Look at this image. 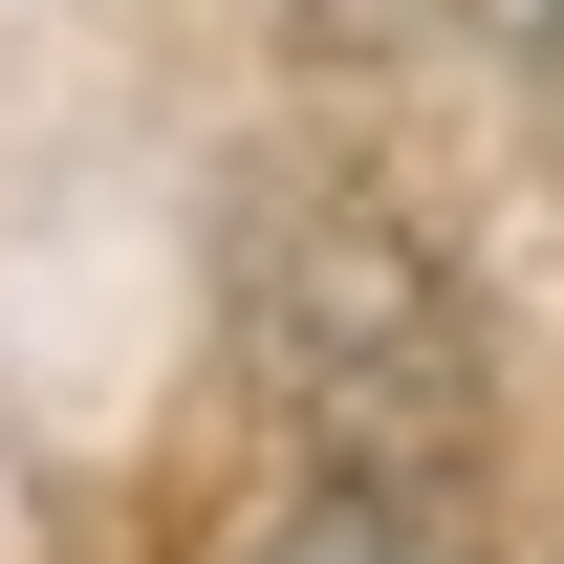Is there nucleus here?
Returning a JSON list of instances; mask_svg holds the SVG:
<instances>
[{
	"label": "nucleus",
	"instance_id": "obj_2",
	"mask_svg": "<svg viewBox=\"0 0 564 564\" xmlns=\"http://www.w3.org/2000/svg\"><path fill=\"white\" fill-rule=\"evenodd\" d=\"M478 22H521V44H564V0H478Z\"/></svg>",
	"mask_w": 564,
	"mask_h": 564
},
{
	"label": "nucleus",
	"instance_id": "obj_1",
	"mask_svg": "<svg viewBox=\"0 0 564 564\" xmlns=\"http://www.w3.org/2000/svg\"><path fill=\"white\" fill-rule=\"evenodd\" d=\"M239 564H456V543H434V499H413V478H369V456H304V478L239 521Z\"/></svg>",
	"mask_w": 564,
	"mask_h": 564
}]
</instances>
